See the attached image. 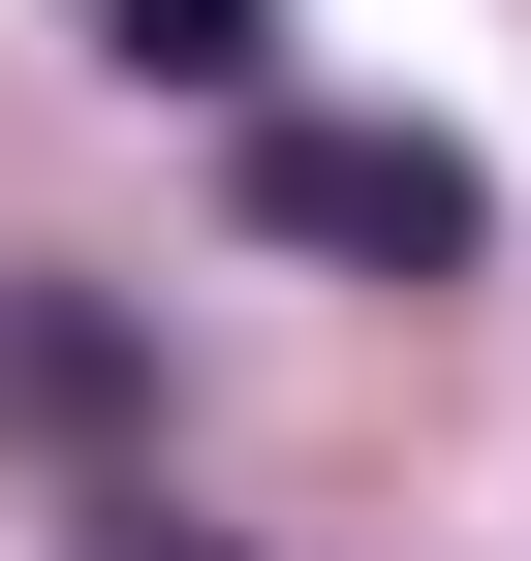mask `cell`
Segmentation results:
<instances>
[{
  "label": "cell",
  "instance_id": "277c9868",
  "mask_svg": "<svg viewBox=\"0 0 531 561\" xmlns=\"http://www.w3.org/2000/svg\"><path fill=\"white\" fill-rule=\"evenodd\" d=\"M63 561H250V530H188V500H94V530H63Z\"/></svg>",
  "mask_w": 531,
  "mask_h": 561
},
{
  "label": "cell",
  "instance_id": "3957f363",
  "mask_svg": "<svg viewBox=\"0 0 531 561\" xmlns=\"http://www.w3.org/2000/svg\"><path fill=\"white\" fill-rule=\"evenodd\" d=\"M94 62H125V94H250V125H282V0H94Z\"/></svg>",
  "mask_w": 531,
  "mask_h": 561
},
{
  "label": "cell",
  "instance_id": "6da1fadb",
  "mask_svg": "<svg viewBox=\"0 0 531 561\" xmlns=\"http://www.w3.org/2000/svg\"><path fill=\"white\" fill-rule=\"evenodd\" d=\"M250 219H282V250H344V280H470L500 250V187H470V125H250Z\"/></svg>",
  "mask_w": 531,
  "mask_h": 561
},
{
  "label": "cell",
  "instance_id": "7a4b0ae2",
  "mask_svg": "<svg viewBox=\"0 0 531 561\" xmlns=\"http://www.w3.org/2000/svg\"><path fill=\"white\" fill-rule=\"evenodd\" d=\"M125 405H157L125 280H0V437H32V468H125Z\"/></svg>",
  "mask_w": 531,
  "mask_h": 561
}]
</instances>
